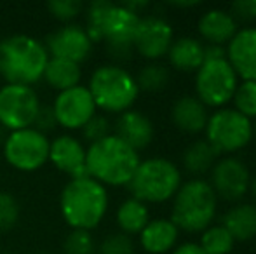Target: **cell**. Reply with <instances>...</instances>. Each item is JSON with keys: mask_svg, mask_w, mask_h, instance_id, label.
Masks as SVG:
<instances>
[{"mask_svg": "<svg viewBox=\"0 0 256 254\" xmlns=\"http://www.w3.org/2000/svg\"><path fill=\"white\" fill-rule=\"evenodd\" d=\"M138 14L122 3L94 0L88 7V31L91 42H106L110 54L117 59H128L132 52V42L140 23Z\"/></svg>", "mask_w": 256, "mask_h": 254, "instance_id": "cell-1", "label": "cell"}, {"mask_svg": "<svg viewBox=\"0 0 256 254\" xmlns=\"http://www.w3.org/2000/svg\"><path fill=\"white\" fill-rule=\"evenodd\" d=\"M140 162V153L115 134L92 143L86 150L88 176L103 187H128Z\"/></svg>", "mask_w": 256, "mask_h": 254, "instance_id": "cell-2", "label": "cell"}, {"mask_svg": "<svg viewBox=\"0 0 256 254\" xmlns=\"http://www.w3.org/2000/svg\"><path fill=\"white\" fill-rule=\"evenodd\" d=\"M60 209L74 230H94L108 211L106 187L89 176L70 180L61 192Z\"/></svg>", "mask_w": 256, "mask_h": 254, "instance_id": "cell-3", "label": "cell"}, {"mask_svg": "<svg viewBox=\"0 0 256 254\" xmlns=\"http://www.w3.org/2000/svg\"><path fill=\"white\" fill-rule=\"evenodd\" d=\"M49 61L44 42L30 35H10L0 40V75L7 84L28 85L44 77Z\"/></svg>", "mask_w": 256, "mask_h": 254, "instance_id": "cell-4", "label": "cell"}, {"mask_svg": "<svg viewBox=\"0 0 256 254\" xmlns=\"http://www.w3.org/2000/svg\"><path fill=\"white\" fill-rule=\"evenodd\" d=\"M218 213V197L209 181L202 178L183 181L180 190L172 197L171 218L169 220L178 230L188 234H202L211 227Z\"/></svg>", "mask_w": 256, "mask_h": 254, "instance_id": "cell-5", "label": "cell"}, {"mask_svg": "<svg viewBox=\"0 0 256 254\" xmlns=\"http://www.w3.org/2000/svg\"><path fill=\"white\" fill-rule=\"evenodd\" d=\"M96 108L124 113L132 108L140 96L136 78L118 64H103L92 71L88 85Z\"/></svg>", "mask_w": 256, "mask_h": 254, "instance_id": "cell-6", "label": "cell"}, {"mask_svg": "<svg viewBox=\"0 0 256 254\" xmlns=\"http://www.w3.org/2000/svg\"><path fill=\"white\" fill-rule=\"evenodd\" d=\"M182 183V171L174 162L162 157H152L140 162L128 187L132 197L143 204H162L172 200Z\"/></svg>", "mask_w": 256, "mask_h": 254, "instance_id": "cell-7", "label": "cell"}, {"mask_svg": "<svg viewBox=\"0 0 256 254\" xmlns=\"http://www.w3.org/2000/svg\"><path fill=\"white\" fill-rule=\"evenodd\" d=\"M206 141L222 155L246 148L253 139V120L234 108H218L209 113L204 129Z\"/></svg>", "mask_w": 256, "mask_h": 254, "instance_id": "cell-8", "label": "cell"}, {"mask_svg": "<svg viewBox=\"0 0 256 254\" xmlns=\"http://www.w3.org/2000/svg\"><path fill=\"white\" fill-rule=\"evenodd\" d=\"M239 77L225 59L204 61L196 71V98L208 108H225L232 101Z\"/></svg>", "mask_w": 256, "mask_h": 254, "instance_id": "cell-9", "label": "cell"}, {"mask_svg": "<svg viewBox=\"0 0 256 254\" xmlns=\"http://www.w3.org/2000/svg\"><path fill=\"white\" fill-rule=\"evenodd\" d=\"M49 143L48 136L34 127L9 132L4 141V157L16 171L34 173L49 162Z\"/></svg>", "mask_w": 256, "mask_h": 254, "instance_id": "cell-10", "label": "cell"}, {"mask_svg": "<svg viewBox=\"0 0 256 254\" xmlns=\"http://www.w3.org/2000/svg\"><path fill=\"white\" fill-rule=\"evenodd\" d=\"M40 108L37 92L28 85L6 84L0 87V126L14 132L34 126Z\"/></svg>", "mask_w": 256, "mask_h": 254, "instance_id": "cell-11", "label": "cell"}, {"mask_svg": "<svg viewBox=\"0 0 256 254\" xmlns=\"http://www.w3.org/2000/svg\"><path fill=\"white\" fill-rule=\"evenodd\" d=\"M209 173H211L209 185L218 199H223L226 202H240L242 197L250 192V169L237 157L226 155L218 159Z\"/></svg>", "mask_w": 256, "mask_h": 254, "instance_id": "cell-12", "label": "cell"}, {"mask_svg": "<svg viewBox=\"0 0 256 254\" xmlns=\"http://www.w3.org/2000/svg\"><path fill=\"white\" fill-rule=\"evenodd\" d=\"M52 110L58 126L68 129V131H77L96 115L98 108H96L89 89L86 85H77L68 91L58 92Z\"/></svg>", "mask_w": 256, "mask_h": 254, "instance_id": "cell-13", "label": "cell"}, {"mask_svg": "<svg viewBox=\"0 0 256 254\" xmlns=\"http://www.w3.org/2000/svg\"><path fill=\"white\" fill-rule=\"evenodd\" d=\"M172 40L174 30L168 19L160 16H145L140 17L132 47L140 56L154 63L168 54Z\"/></svg>", "mask_w": 256, "mask_h": 254, "instance_id": "cell-14", "label": "cell"}, {"mask_svg": "<svg viewBox=\"0 0 256 254\" xmlns=\"http://www.w3.org/2000/svg\"><path fill=\"white\" fill-rule=\"evenodd\" d=\"M49 58L66 59V61L80 64L89 58L92 51V42L86 28L78 24H66L51 33L46 40Z\"/></svg>", "mask_w": 256, "mask_h": 254, "instance_id": "cell-15", "label": "cell"}, {"mask_svg": "<svg viewBox=\"0 0 256 254\" xmlns=\"http://www.w3.org/2000/svg\"><path fill=\"white\" fill-rule=\"evenodd\" d=\"M86 146L70 134L58 136L49 143V162L72 180L88 176L86 171Z\"/></svg>", "mask_w": 256, "mask_h": 254, "instance_id": "cell-16", "label": "cell"}, {"mask_svg": "<svg viewBox=\"0 0 256 254\" xmlns=\"http://www.w3.org/2000/svg\"><path fill=\"white\" fill-rule=\"evenodd\" d=\"M225 49L226 61L232 64L237 77L256 80V26L239 28Z\"/></svg>", "mask_w": 256, "mask_h": 254, "instance_id": "cell-17", "label": "cell"}, {"mask_svg": "<svg viewBox=\"0 0 256 254\" xmlns=\"http://www.w3.org/2000/svg\"><path fill=\"white\" fill-rule=\"evenodd\" d=\"M197 31L208 45L226 47L234 35L239 31V23L225 9H208L197 21Z\"/></svg>", "mask_w": 256, "mask_h": 254, "instance_id": "cell-18", "label": "cell"}, {"mask_svg": "<svg viewBox=\"0 0 256 254\" xmlns=\"http://www.w3.org/2000/svg\"><path fill=\"white\" fill-rule=\"evenodd\" d=\"M154 134L155 129L152 120L138 110L131 108L120 113L117 122H115V136L120 138L126 145H129L136 152L146 148L154 141Z\"/></svg>", "mask_w": 256, "mask_h": 254, "instance_id": "cell-19", "label": "cell"}, {"mask_svg": "<svg viewBox=\"0 0 256 254\" xmlns=\"http://www.w3.org/2000/svg\"><path fill=\"white\" fill-rule=\"evenodd\" d=\"M209 119L208 106H204L196 96H180L171 106V120L185 134H199L204 132Z\"/></svg>", "mask_w": 256, "mask_h": 254, "instance_id": "cell-20", "label": "cell"}, {"mask_svg": "<svg viewBox=\"0 0 256 254\" xmlns=\"http://www.w3.org/2000/svg\"><path fill=\"white\" fill-rule=\"evenodd\" d=\"M180 230L171 220L157 218L150 220L140 234V244L148 254H166L176 248Z\"/></svg>", "mask_w": 256, "mask_h": 254, "instance_id": "cell-21", "label": "cell"}, {"mask_svg": "<svg viewBox=\"0 0 256 254\" xmlns=\"http://www.w3.org/2000/svg\"><path fill=\"white\" fill-rule=\"evenodd\" d=\"M222 225L236 242H248L256 237V204L237 202L223 214Z\"/></svg>", "mask_w": 256, "mask_h": 254, "instance_id": "cell-22", "label": "cell"}, {"mask_svg": "<svg viewBox=\"0 0 256 254\" xmlns=\"http://www.w3.org/2000/svg\"><path fill=\"white\" fill-rule=\"evenodd\" d=\"M166 56L174 70L197 71L204 63V42L196 37L174 38Z\"/></svg>", "mask_w": 256, "mask_h": 254, "instance_id": "cell-23", "label": "cell"}, {"mask_svg": "<svg viewBox=\"0 0 256 254\" xmlns=\"http://www.w3.org/2000/svg\"><path fill=\"white\" fill-rule=\"evenodd\" d=\"M42 78H44L49 87L56 89L58 92L68 91V89L80 85V78H82L80 64L66 61V59L49 58Z\"/></svg>", "mask_w": 256, "mask_h": 254, "instance_id": "cell-24", "label": "cell"}, {"mask_svg": "<svg viewBox=\"0 0 256 254\" xmlns=\"http://www.w3.org/2000/svg\"><path fill=\"white\" fill-rule=\"evenodd\" d=\"M218 159H220V153L206 139H197V141L190 143L183 150L182 162L186 173L199 178L202 174L209 173Z\"/></svg>", "mask_w": 256, "mask_h": 254, "instance_id": "cell-25", "label": "cell"}, {"mask_svg": "<svg viewBox=\"0 0 256 254\" xmlns=\"http://www.w3.org/2000/svg\"><path fill=\"white\" fill-rule=\"evenodd\" d=\"M115 218H117V225L122 234L140 235L143 228L148 225L150 211L146 204H143L142 200L131 197V199H126L124 202L118 206Z\"/></svg>", "mask_w": 256, "mask_h": 254, "instance_id": "cell-26", "label": "cell"}, {"mask_svg": "<svg viewBox=\"0 0 256 254\" xmlns=\"http://www.w3.org/2000/svg\"><path fill=\"white\" fill-rule=\"evenodd\" d=\"M197 244L200 246V249L206 254H230L234 246H236V241L228 234V230L220 223L206 228L200 234V239Z\"/></svg>", "mask_w": 256, "mask_h": 254, "instance_id": "cell-27", "label": "cell"}, {"mask_svg": "<svg viewBox=\"0 0 256 254\" xmlns=\"http://www.w3.org/2000/svg\"><path fill=\"white\" fill-rule=\"evenodd\" d=\"M169 70L164 64L154 61L148 63L138 71V77H136V84H138L140 91H146V92H157L162 91L166 85L169 84Z\"/></svg>", "mask_w": 256, "mask_h": 254, "instance_id": "cell-28", "label": "cell"}, {"mask_svg": "<svg viewBox=\"0 0 256 254\" xmlns=\"http://www.w3.org/2000/svg\"><path fill=\"white\" fill-rule=\"evenodd\" d=\"M234 110L250 120L256 119V80H242L232 98Z\"/></svg>", "mask_w": 256, "mask_h": 254, "instance_id": "cell-29", "label": "cell"}, {"mask_svg": "<svg viewBox=\"0 0 256 254\" xmlns=\"http://www.w3.org/2000/svg\"><path fill=\"white\" fill-rule=\"evenodd\" d=\"M96 244L91 232L72 230L64 241V254H94Z\"/></svg>", "mask_w": 256, "mask_h": 254, "instance_id": "cell-30", "label": "cell"}, {"mask_svg": "<svg viewBox=\"0 0 256 254\" xmlns=\"http://www.w3.org/2000/svg\"><path fill=\"white\" fill-rule=\"evenodd\" d=\"M20 220V204L9 192H0V232H7Z\"/></svg>", "mask_w": 256, "mask_h": 254, "instance_id": "cell-31", "label": "cell"}, {"mask_svg": "<svg viewBox=\"0 0 256 254\" xmlns=\"http://www.w3.org/2000/svg\"><path fill=\"white\" fill-rule=\"evenodd\" d=\"M100 254H134V244L131 237L122 232L112 234L102 242Z\"/></svg>", "mask_w": 256, "mask_h": 254, "instance_id": "cell-32", "label": "cell"}, {"mask_svg": "<svg viewBox=\"0 0 256 254\" xmlns=\"http://www.w3.org/2000/svg\"><path fill=\"white\" fill-rule=\"evenodd\" d=\"M80 131H82V138H84L89 145H92V143L102 141V139H104L106 136L112 134L110 132V120H108L106 117L98 115V113H96V115L92 117V119L89 120V122L86 124Z\"/></svg>", "mask_w": 256, "mask_h": 254, "instance_id": "cell-33", "label": "cell"}, {"mask_svg": "<svg viewBox=\"0 0 256 254\" xmlns=\"http://www.w3.org/2000/svg\"><path fill=\"white\" fill-rule=\"evenodd\" d=\"M48 9L56 19L68 23L78 16V12L82 10V3L78 0H51L48 3Z\"/></svg>", "mask_w": 256, "mask_h": 254, "instance_id": "cell-34", "label": "cell"}, {"mask_svg": "<svg viewBox=\"0 0 256 254\" xmlns=\"http://www.w3.org/2000/svg\"><path fill=\"white\" fill-rule=\"evenodd\" d=\"M228 12L237 23H251L256 19V0H236Z\"/></svg>", "mask_w": 256, "mask_h": 254, "instance_id": "cell-35", "label": "cell"}, {"mask_svg": "<svg viewBox=\"0 0 256 254\" xmlns=\"http://www.w3.org/2000/svg\"><path fill=\"white\" fill-rule=\"evenodd\" d=\"M58 126L56 122V115H54V110L52 106H42L38 108L37 115H35V120H34V129H37L38 132L46 134V132L52 131L54 127Z\"/></svg>", "mask_w": 256, "mask_h": 254, "instance_id": "cell-36", "label": "cell"}, {"mask_svg": "<svg viewBox=\"0 0 256 254\" xmlns=\"http://www.w3.org/2000/svg\"><path fill=\"white\" fill-rule=\"evenodd\" d=\"M226 49L223 45H208L204 44V61H216V59H225Z\"/></svg>", "mask_w": 256, "mask_h": 254, "instance_id": "cell-37", "label": "cell"}, {"mask_svg": "<svg viewBox=\"0 0 256 254\" xmlns=\"http://www.w3.org/2000/svg\"><path fill=\"white\" fill-rule=\"evenodd\" d=\"M171 254H206L197 242H183V244L176 246L171 251Z\"/></svg>", "mask_w": 256, "mask_h": 254, "instance_id": "cell-38", "label": "cell"}, {"mask_svg": "<svg viewBox=\"0 0 256 254\" xmlns=\"http://www.w3.org/2000/svg\"><path fill=\"white\" fill-rule=\"evenodd\" d=\"M172 7H180V9H190V7H197V5H200V2H172L171 3Z\"/></svg>", "mask_w": 256, "mask_h": 254, "instance_id": "cell-39", "label": "cell"}, {"mask_svg": "<svg viewBox=\"0 0 256 254\" xmlns=\"http://www.w3.org/2000/svg\"><path fill=\"white\" fill-rule=\"evenodd\" d=\"M250 192H251V195H253V199H254V204H256V176H254V178H251Z\"/></svg>", "mask_w": 256, "mask_h": 254, "instance_id": "cell-40", "label": "cell"}, {"mask_svg": "<svg viewBox=\"0 0 256 254\" xmlns=\"http://www.w3.org/2000/svg\"><path fill=\"white\" fill-rule=\"evenodd\" d=\"M4 141H6V129L0 126V145H2Z\"/></svg>", "mask_w": 256, "mask_h": 254, "instance_id": "cell-41", "label": "cell"}, {"mask_svg": "<svg viewBox=\"0 0 256 254\" xmlns=\"http://www.w3.org/2000/svg\"><path fill=\"white\" fill-rule=\"evenodd\" d=\"M253 138H256V124H253Z\"/></svg>", "mask_w": 256, "mask_h": 254, "instance_id": "cell-42", "label": "cell"}]
</instances>
